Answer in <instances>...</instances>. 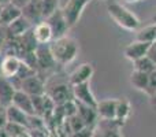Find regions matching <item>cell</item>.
<instances>
[{"label": "cell", "mask_w": 156, "mask_h": 137, "mask_svg": "<svg viewBox=\"0 0 156 137\" xmlns=\"http://www.w3.org/2000/svg\"><path fill=\"white\" fill-rule=\"evenodd\" d=\"M49 49L54 56L56 65L59 66H67L71 62L76 60L80 52V44L74 37L65 36L58 40H52L49 44Z\"/></svg>", "instance_id": "1"}, {"label": "cell", "mask_w": 156, "mask_h": 137, "mask_svg": "<svg viewBox=\"0 0 156 137\" xmlns=\"http://www.w3.org/2000/svg\"><path fill=\"white\" fill-rule=\"evenodd\" d=\"M107 13L119 27L129 32H136L140 27V19L134 13L116 2H107Z\"/></svg>", "instance_id": "2"}, {"label": "cell", "mask_w": 156, "mask_h": 137, "mask_svg": "<svg viewBox=\"0 0 156 137\" xmlns=\"http://www.w3.org/2000/svg\"><path fill=\"white\" fill-rule=\"evenodd\" d=\"M90 2L92 0H67L65 3V5L62 7V13L65 15L67 23L70 25V27L76 26L78 23V21L82 16L83 10Z\"/></svg>", "instance_id": "3"}, {"label": "cell", "mask_w": 156, "mask_h": 137, "mask_svg": "<svg viewBox=\"0 0 156 137\" xmlns=\"http://www.w3.org/2000/svg\"><path fill=\"white\" fill-rule=\"evenodd\" d=\"M123 124L116 119H99L94 125L93 137H123L121 129Z\"/></svg>", "instance_id": "4"}, {"label": "cell", "mask_w": 156, "mask_h": 137, "mask_svg": "<svg viewBox=\"0 0 156 137\" xmlns=\"http://www.w3.org/2000/svg\"><path fill=\"white\" fill-rule=\"evenodd\" d=\"M45 22L49 26V29H51L54 40H58V38H62L65 36H67V32L70 30V25L66 21L65 15L62 13V8L55 11L49 18L45 19Z\"/></svg>", "instance_id": "5"}, {"label": "cell", "mask_w": 156, "mask_h": 137, "mask_svg": "<svg viewBox=\"0 0 156 137\" xmlns=\"http://www.w3.org/2000/svg\"><path fill=\"white\" fill-rule=\"evenodd\" d=\"M18 91H22L25 93H27L29 96H41L47 92L45 89V81H44L43 75L37 74L32 75V77H27L26 80H23L19 85Z\"/></svg>", "instance_id": "6"}, {"label": "cell", "mask_w": 156, "mask_h": 137, "mask_svg": "<svg viewBox=\"0 0 156 137\" xmlns=\"http://www.w3.org/2000/svg\"><path fill=\"white\" fill-rule=\"evenodd\" d=\"M36 59H37V73L41 74L43 71H51L56 67L54 56L49 49V44L37 45L36 48Z\"/></svg>", "instance_id": "7"}, {"label": "cell", "mask_w": 156, "mask_h": 137, "mask_svg": "<svg viewBox=\"0 0 156 137\" xmlns=\"http://www.w3.org/2000/svg\"><path fill=\"white\" fill-rule=\"evenodd\" d=\"M49 99L55 103V106H60L69 100H74L73 97V86L70 84H56L49 91L45 92Z\"/></svg>", "instance_id": "8"}, {"label": "cell", "mask_w": 156, "mask_h": 137, "mask_svg": "<svg viewBox=\"0 0 156 137\" xmlns=\"http://www.w3.org/2000/svg\"><path fill=\"white\" fill-rule=\"evenodd\" d=\"M22 16L27 22H30L32 26H36L37 23L43 22V0H30L22 8Z\"/></svg>", "instance_id": "9"}, {"label": "cell", "mask_w": 156, "mask_h": 137, "mask_svg": "<svg viewBox=\"0 0 156 137\" xmlns=\"http://www.w3.org/2000/svg\"><path fill=\"white\" fill-rule=\"evenodd\" d=\"M94 73V67H93V63H81L78 67L69 75V84L71 86H76V85H81V84H85L89 82Z\"/></svg>", "instance_id": "10"}, {"label": "cell", "mask_w": 156, "mask_h": 137, "mask_svg": "<svg viewBox=\"0 0 156 137\" xmlns=\"http://www.w3.org/2000/svg\"><path fill=\"white\" fill-rule=\"evenodd\" d=\"M73 97H74V100H76V102L82 103V104L89 106V107H93V108H96L97 102H99V100L94 97V95H93V92H92L89 82H85V84H81V85L73 86Z\"/></svg>", "instance_id": "11"}, {"label": "cell", "mask_w": 156, "mask_h": 137, "mask_svg": "<svg viewBox=\"0 0 156 137\" xmlns=\"http://www.w3.org/2000/svg\"><path fill=\"white\" fill-rule=\"evenodd\" d=\"M22 60L18 56H10V55H2L0 59V77L4 78H14L21 67Z\"/></svg>", "instance_id": "12"}, {"label": "cell", "mask_w": 156, "mask_h": 137, "mask_svg": "<svg viewBox=\"0 0 156 137\" xmlns=\"http://www.w3.org/2000/svg\"><path fill=\"white\" fill-rule=\"evenodd\" d=\"M18 89L14 86L8 78L0 77V107L7 108L12 104V99Z\"/></svg>", "instance_id": "13"}, {"label": "cell", "mask_w": 156, "mask_h": 137, "mask_svg": "<svg viewBox=\"0 0 156 137\" xmlns=\"http://www.w3.org/2000/svg\"><path fill=\"white\" fill-rule=\"evenodd\" d=\"M151 44H147V43H141V41H132L130 44H127L123 49V55L126 59L132 60V62H136L137 59L140 58L147 56L148 54V49Z\"/></svg>", "instance_id": "14"}, {"label": "cell", "mask_w": 156, "mask_h": 137, "mask_svg": "<svg viewBox=\"0 0 156 137\" xmlns=\"http://www.w3.org/2000/svg\"><path fill=\"white\" fill-rule=\"evenodd\" d=\"M118 99H104L97 102L96 113L99 119H115Z\"/></svg>", "instance_id": "15"}, {"label": "cell", "mask_w": 156, "mask_h": 137, "mask_svg": "<svg viewBox=\"0 0 156 137\" xmlns=\"http://www.w3.org/2000/svg\"><path fill=\"white\" fill-rule=\"evenodd\" d=\"M5 29H7V34L10 38H19L26 34L27 32H30V30L33 29V26L30 22H27L26 19L21 15L18 19H15L10 26L5 27Z\"/></svg>", "instance_id": "16"}, {"label": "cell", "mask_w": 156, "mask_h": 137, "mask_svg": "<svg viewBox=\"0 0 156 137\" xmlns=\"http://www.w3.org/2000/svg\"><path fill=\"white\" fill-rule=\"evenodd\" d=\"M33 37H34L36 43L38 45H45V44H51L52 40H54V36H52V32L49 29V26L47 25L45 21L37 23L36 26H33L32 29Z\"/></svg>", "instance_id": "17"}, {"label": "cell", "mask_w": 156, "mask_h": 137, "mask_svg": "<svg viewBox=\"0 0 156 137\" xmlns=\"http://www.w3.org/2000/svg\"><path fill=\"white\" fill-rule=\"evenodd\" d=\"M22 15V10L10 3L7 5H3L0 11V26L7 27L12 23L15 19H18Z\"/></svg>", "instance_id": "18"}, {"label": "cell", "mask_w": 156, "mask_h": 137, "mask_svg": "<svg viewBox=\"0 0 156 137\" xmlns=\"http://www.w3.org/2000/svg\"><path fill=\"white\" fill-rule=\"evenodd\" d=\"M12 106H15L16 108H19V110L23 111L27 115H34L32 96H29V95L25 93V92H22V91L15 92V96H14V99H12Z\"/></svg>", "instance_id": "19"}, {"label": "cell", "mask_w": 156, "mask_h": 137, "mask_svg": "<svg viewBox=\"0 0 156 137\" xmlns=\"http://www.w3.org/2000/svg\"><path fill=\"white\" fill-rule=\"evenodd\" d=\"M77 114L82 122L85 124V126H94L99 121V117H97L96 108L89 107V106H85L82 103L77 102Z\"/></svg>", "instance_id": "20"}, {"label": "cell", "mask_w": 156, "mask_h": 137, "mask_svg": "<svg viewBox=\"0 0 156 137\" xmlns=\"http://www.w3.org/2000/svg\"><path fill=\"white\" fill-rule=\"evenodd\" d=\"M136 41H141V43L152 44L156 41V23L147 25V26L141 27V29L136 30Z\"/></svg>", "instance_id": "21"}, {"label": "cell", "mask_w": 156, "mask_h": 137, "mask_svg": "<svg viewBox=\"0 0 156 137\" xmlns=\"http://www.w3.org/2000/svg\"><path fill=\"white\" fill-rule=\"evenodd\" d=\"M5 114H7V121L12 122V124H18L22 125L27 129V119H29V115L25 114L23 111H21L19 108H16L15 106L11 104L10 107L5 108Z\"/></svg>", "instance_id": "22"}, {"label": "cell", "mask_w": 156, "mask_h": 137, "mask_svg": "<svg viewBox=\"0 0 156 137\" xmlns=\"http://www.w3.org/2000/svg\"><path fill=\"white\" fill-rule=\"evenodd\" d=\"M132 115V104L130 102L126 99V97H122V99H118V103H116V115L115 119L121 124H126V121L130 118Z\"/></svg>", "instance_id": "23"}, {"label": "cell", "mask_w": 156, "mask_h": 137, "mask_svg": "<svg viewBox=\"0 0 156 137\" xmlns=\"http://www.w3.org/2000/svg\"><path fill=\"white\" fill-rule=\"evenodd\" d=\"M130 84L137 91L145 93L147 89H148V74L137 71V70H133L132 74H130Z\"/></svg>", "instance_id": "24"}, {"label": "cell", "mask_w": 156, "mask_h": 137, "mask_svg": "<svg viewBox=\"0 0 156 137\" xmlns=\"http://www.w3.org/2000/svg\"><path fill=\"white\" fill-rule=\"evenodd\" d=\"M134 65V69L133 70H137V71H141V73H145V74H151L152 71L156 69V65L149 59L148 56H144V58H140L137 59L136 62H133Z\"/></svg>", "instance_id": "25"}, {"label": "cell", "mask_w": 156, "mask_h": 137, "mask_svg": "<svg viewBox=\"0 0 156 137\" xmlns=\"http://www.w3.org/2000/svg\"><path fill=\"white\" fill-rule=\"evenodd\" d=\"M56 10H59V0H43V18H44V21H45L47 18H49Z\"/></svg>", "instance_id": "26"}, {"label": "cell", "mask_w": 156, "mask_h": 137, "mask_svg": "<svg viewBox=\"0 0 156 137\" xmlns=\"http://www.w3.org/2000/svg\"><path fill=\"white\" fill-rule=\"evenodd\" d=\"M4 130L7 132V135L10 136V137H16V136L22 135V133L27 132V129L25 126H22V125H18V124H12V122H7Z\"/></svg>", "instance_id": "27"}, {"label": "cell", "mask_w": 156, "mask_h": 137, "mask_svg": "<svg viewBox=\"0 0 156 137\" xmlns=\"http://www.w3.org/2000/svg\"><path fill=\"white\" fill-rule=\"evenodd\" d=\"M155 92H156V69L151 74H148V89H147L145 95H148V97H149V96H152Z\"/></svg>", "instance_id": "28"}, {"label": "cell", "mask_w": 156, "mask_h": 137, "mask_svg": "<svg viewBox=\"0 0 156 137\" xmlns=\"http://www.w3.org/2000/svg\"><path fill=\"white\" fill-rule=\"evenodd\" d=\"M93 130H94V126H86L82 130H80V132L71 133L69 137H93Z\"/></svg>", "instance_id": "29"}, {"label": "cell", "mask_w": 156, "mask_h": 137, "mask_svg": "<svg viewBox=\"0 0 156 137\" xmlns=\"http://www.w3.org/2000/svg\"><path fill=\"white\" fill-rule=\"evenodd\" d=\"M7 38H8V34H7V29L3 26H0V52L3 51L4 48L5 43H7Z\"/></svg>", "instance_id": "30"}, {"label": "cell", "mask_w": 156, "mask_h": 137, "mask_svg": "<svg viewBox=\"0 0 156 137\" xmlns=\"http://www.w3.org/2000/svg\"><path fill=\"white\" fill-rule=\"evenodd\" d=\"M29 135L30 137H49V130H29Z\"/></svg>", "instance_id": "31"}, {"label": "cell", "mask_w": 156, "mask_h": 137, "mask_svg": "<svg viewBox=\"0 0 156 137\" xmlns=\"http://www.w3.org/2000/svg\"><path fill=\"white\" fill-rule=\"evenodd\" d=\"M147 56H148L149 59H151L152 62L156 65V41L149 45V49H148V54H147Z\"/></svg>", "instance_id": "32"}, {"label": "cell", "mask_w": 156, "mask_h": 137, "mask_svg": "<svg viewBox=\"0 0 156 137\" xmlns=\"http://www.w3.org/2000/svg\"><path fill=\"white\" fill-rule=\"evenodd\" d=\"M7 114H5V108L0 107V129H4L7 125Z\"/></svg>", "instance_id": "33"}, {"label": "cell", "mask_w": 156, "mask_h": 137, "mask_svg": "<svg viewBox=\"0 0 156 137\" xmlns=\"http://www.w3.org/2000/svg\"><path fill=\"white\" fill-rule=\"evenodd\" d=\"M29 2H30V0H11V3H12L15 7L21 8V10H22V8H23Z\"/></svg>", "instance_id": "34"}, {"label": "cell", "mask_w": 156, "mask_h": 137, "mask_svg": "<svg viewBox=\"0 0 156 137\" xmlns=\"http://www.w3.org/2000/svg\"><path fill=\"white\" fill-rule=\"evenodd\" d=\"M149 104H151V108L154 111H156V92L152 96H149Z\"/></svg>", "instance_id": "35"}, {"label": "cell", "mask_w": 156, "mask_h": 137, "mask_svg": "<svg viewBox=\"0 0 156 137\" xmlns=\"http://www.w3.org/2000/svg\"><path fill=\"white\" fill-rule=\"evenodd\" d=\"M11 3V0H0V5H7V4H10Z\"/></svg>", "instance_id": "36"}, {"label": "cell", "mask_w": 156, "mask_h": 137, "mask_svg": "<svg viewBox=\"0 0 156 137\" xmlns=\"http://www.w3.org/2000/svg\"><path fill=\"white\" fill-rule=\"evenodd\" d=\"M0 137H10L4 129H0Z\"/></svg>", "instance_id": "37"}, {"label": "cell", "mask_w": 156, "mask_h": 137, "mask_svg": "<svg viewBox=\"0 0 156 137\" xmlns=\"http://www.w3.org/2000/svg\"><path fill=\"white\" fill-rule=\"evenodd\" d=\"M16 137H30L29 130H27V132H25V133H22V135H19V136H16Z\"/></svg>", "instance_id": "38"}, {"label": "cell", "mask_w": 156, "mask_h": 137, "mask_svg": "<svg viewBox=\"0 0 156 137\" xmlns=\"http://www.w3.org/2000/svg\"><path fill=\"white\" fill-rule=\"evenodd\" d=\"M126 3H137V2H141V0H125Z\"/></svg>", "instance_id": "39"}, {"label": "cell", "mask_w": 156, "mask_h": 137, "mask_svg": "<svg viewBox=\"0 0 156 137\" xmlns=\"http://www.w3.org/2000/svg\"><path fill=\"white\" fill-rule=\"evenodd\" d=\"M152 23H156V14L152 16Z\"/></svg>", "instance_id": "40"}, {"label": "cell", "mask_w": 156, "mask_h": 137, "mask_svg": "<svg viewBox=\"0 0 156 137\" xmlns=\"http://www.w3.org/2000/svg\"><path fill=\"white\" fill-rule=\"evenodd\" d=\"M0 59H2V52H0Z\"/></svg>", "instance_id": "41"}, {"label": "cell", "mask_w": 156, "mask_h": 137, "mask_svg": "<svg viewBox=\"0 0 156 137\" xmlns=\"http://www.w3.org/2000/svg\"><path fill=\"white\" fill-rule=\"evenodd\" d=\"M0 11H2V5H0Z\"/></svg>", "instance_id": "42"}]
</instances>
